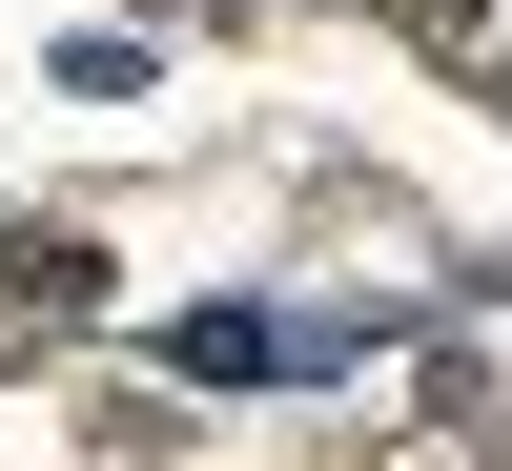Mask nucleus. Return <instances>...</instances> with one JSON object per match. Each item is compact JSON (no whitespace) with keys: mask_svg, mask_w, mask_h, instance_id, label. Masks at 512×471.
I'll return each mask as SVG.
<instances>
[{"mask_svg":"<svg viewBox=\"0 0 512 471\" xmlns=\"http://www.w3.org/2000/svg\"><path fill=\"white\" fill-rule=\"evenodd\" d=\"M0 308H103V267H82V226H21V205H0Z\"/></svg>","mask_w":512,"mask_h":471,"instance_id":"2","label":"nucleus"},{"mask_svg":"<svg viewBox=\"0 0 512 471\" xmlns=\"http://www.w3.org/2000/svg\"><path fill=\"white\" fill-rule=\"evenodd\" d=\"M369 328H308V308H185L164 328V369L185 390H287V369H349Z\"/></svg>","mask_w":512,"mask_h":471,"instance_id":"1","label":"nucleus"}]
</instances>
